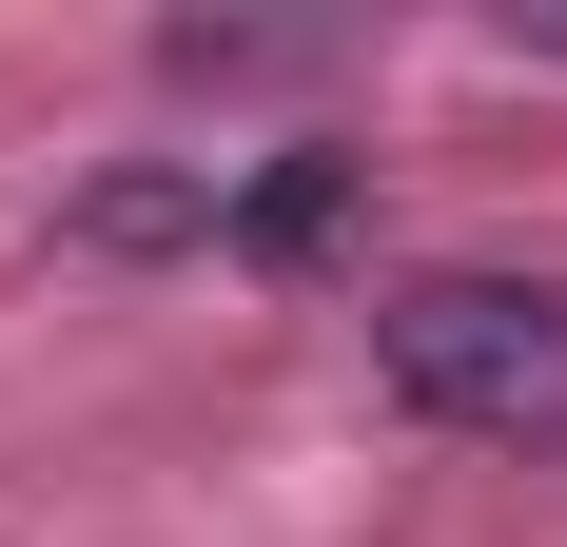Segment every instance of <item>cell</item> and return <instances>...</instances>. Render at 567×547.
<instances>
[{
	"label": "cell",
	"instance_id": "1",
	"mask_svg": "<svg viewBox=\"0 0 567 547\" xmlns=\"http://www.w3.org/2000/svg\"><path fill=\"white\" fill-rule=\"evenodd\" d=\"M372 372H392V411H431L470 450H548L567 431V293H528V274H392L372 293Z\"/></svg>",
	"mask_w": 567,
	"mask_h": 547
},
{
	"label": "cell",
	"instance_id": "3",
	"mask_svg": "<svg viewBox=\"0 0 567 547\" xmlns=\"http://www.w3.org/2000/svg\"><path fill=\"white\" fill-rule=\"evenodd\" d=\"M509 40H528V59H567V20H509Z\"/></svg>",
	"mask_w": 567,
	"mask_h": 547
},
{
	"label": "cell",
	"instance_id": "2",
	"mask_svg": "<svg viewBox=\"0 0 567 547\" xmlns=\"http://www.w3.org/2000/svg\"><path fill=\"white\" fill-rule=\"evenodd\" d=\"M79 235H99V255H157V235H216V176H117V196H79Z\"/></svg>",
	"mask_w": 567,
	"mask_h": 547
}]
</instances>
